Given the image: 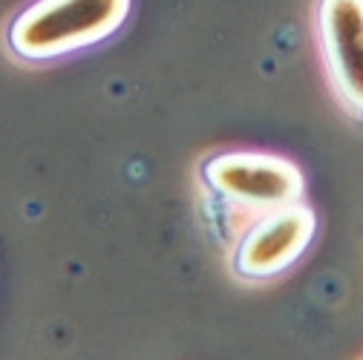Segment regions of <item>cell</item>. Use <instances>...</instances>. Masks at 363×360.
I'll return each mask as SVG.
<instances>
[{
	"label": "cell",
	"mask_w": 363,
	"mask_h": 360,
	"mask_svg": "<svg viewBox=\"0 0 363 360\" xmlns=\"http://www.w3.org/2000/svg\"><path fill=\"white\" fill-rule=\"evenodd\" d=\"M130 15V0H35L6 32L21 61H52L107 40Z\"/></svg>",
	"instance_id": "6da1fadb"
},
{
	"label": "cell",
	"mask_w": 363,
	"mask_h": 360,
	"mask_svg": "<svg viewBox=\"0 0 363 360\" xmlns=\"http://www.w3.org/2000/svg\"><path fill=\"white\" fill-rule=\"evenodd\" d=\"M202 182L222 202L257 216L297 205L306 193L300 167L274 153H216L202 162Z\"/></svg>",
	"instance_id": "7a4b0ae2"
},
{
	"label": "cell",
	"mask_w": 363,
	"mask_h": 360,
	"mask_svg": "<svg viewBox=\"0 0 363 360\" xmlns=\"http://www.w3.org/2000/svg\"><path fill=\"white\" fill-rule=\"evenodd\" d=\"M314 234L317 219L306 202L259 213L234 245V274L245 283H265L280 277L306 254Z\"/></svg>",
	"instance_id": "3957f363"
},
{
	"label": "cell",
	"mask_w": 363,
	"mask_h": 360,
	"mask_svg": "<svg viewBox=\"0 0 363 360\" xmlns=\"http://www.w3.org/2000/svg\"><path fill=\"white\" fill-rule=\"evenodd\" d=\"M317 43L335 96L363 116V0H320Z\"/></svg>",
	"instance_id": "277c9868"
}]
</instances>
